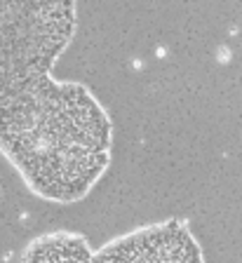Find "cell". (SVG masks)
Here are the masks:
<instances>
[{"mask_svg":"<svg viewBox=\"0 0 242 263\" xmlns=\"http://www.w3.org/2000/svg\"><path fill=\"white\" fill-rule=\"evenodd\" d=\"M22 263H94V249L80 233L52 230L28 242Z\"/></svg>","mask_w":242,"mask_h":263,"instance_id":"cell-4","label":"cell"},{"mask_svg":"<svg viewBox=\"0 0 242 263\" xmlns=\"http://www.w3.org/2000/svg\"><path fill=\"white\" fill-rule=\"evenodd\" d=\"M94 263H204V256L186 219H165L108 240Z\"/></svg>","mask_w":242,"mask_h":263,"instance_id":"cell-3","label":"cell"},{"mask_svg":"<svg viewBox=\"0 0 242 263\" xmlns=\"http://www.w3.org/2000/svg\"><path fill=\"white\" fill-rule=\"evenodd\" d=\"M113 122L94 92L54 73L0 101V155L40 200L73 204L104 179Z\"/></svg>","mask_w":242,"mask_h":263,"instance_id":"cell-1","label":"cell"},{"mask_svg":"<svg viewBox=\"0 0 242 263\" xmlns=\"http://www.w3.org/2000/svg\"><path fill=\"white\" fill-rule=\"evenodd\" d=\"M76 28L78 0H0V101L54 73Z\"/></svg>","mask_w":242,"mask_h":263,"instance_id":"cell-2","label":"cell"}]
</instances>
